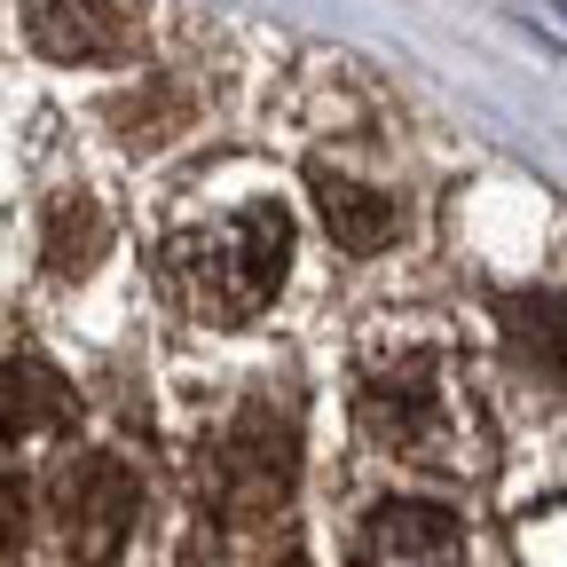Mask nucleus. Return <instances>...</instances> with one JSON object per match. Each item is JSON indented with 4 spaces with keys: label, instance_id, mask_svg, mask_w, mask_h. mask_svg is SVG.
Segmentation results:
<instances>
[{
    "label": "nucleus",
    "instance_id": "6e6552de",
    "mask_svg": "<svg viewBox=\"0 0 567 567\" xmlns=\"http://www.w3.org/2000/svg\"><path fill=\"white\" fill-rule=\"evenodd\" d=\"M434 417H442L434 410V386H425L417 371L363 386V425H371L379 442H394V450H425V442H434Z\"/></svg>",
    "mask_w": 567,
    "mask_h": 567
},
{
    "label": "nucleus",
    "instance_id": "9d476101",
    "mask_svg": "<svg viewBox=\"0 0 567 567\" xmlns=\"http://www.w3.org/2000/svg\"><path fill=\"white\" fill-rule=\"evenodd\" d=\"M111 252V221L87 205V197H63L55 213H48V268L55 276H80V268H95Z\"/></svg>",
    "mask_w": 567,
    "mask_h": 567
},
{
    "label": "nucleus",
    "instance_id": "0eeeda50",
    "mask_svg": "<svg viewBox=\"0 0 567 567\" xmlns=\"http://www.w3.org/2000/svg\"><path fill=\"white\" fill-rule=\"evenodd\" d=\"M316 182V205H323V229H331V245L339 252H386L394 245V205L379 197V189H363V182H339V174H308Z\"/></svg>",
    "mask_w": 567,
    "mask_h": 567
},
{
    "label": "nucleus",
    "instance_id": "9b49d317",
    "mask_svg": "<svg viewBox=\"0 0 567 567\" xmlns=\"http://www.w3.org/2000/svg\"><path fill=\"white\" fill-rule=\"evenodd\" d=\"M513 551H520V567H567V505L528 513L520 536H513Z\"/></svg>",
    "mask_w": 567,
    "mask_h": 567
},
{
    "label": "nucleus",
    "instance_id": "7ed1b4c3",
    "mask_svg": "<svg viewBox=\"0 0 567 567\" xmlns=\"http://www.w3.org/2000/svg\"><path fill=\"white\" fill-rule=\"evenodd\" d=\"M24 40L48 63H118L134 24L118 17V0H24Z\"/></svg>",
    "mask_w": 567,
    "mask_h": 567
},
{
    "label": "nucleus",
    "instance_id": "f03ea898",
    "mask_svg": "<svg viewBox=\"0 0 567 567\" xmlns=\"http://www.w3.org/2000/svg\"><path fill=\"white\" fill-rule=\"evenodd\" d=\"M134 505H142V488H134V473H126L118 457H71V465L48 481V513H55L71 559H87V567L126 544Z\"/></svg>",
    "mask_w": 567,
    "mask_h": 567
},
{
    "label": "nucleus",
    "instance_id": "f257e3e1",
    "mask_svg": "<svg viewBox=\"0 0 567 567\" xmlns=\"http://www.w3.org/2000/svg\"><path fill=\"white\" fill-rule=\"evenodd\" d=\"M284 268H292V213L284 205H245V213H213L166 237V276L197 323H252Z\"/></svg>",
    "mask_w": 567,
    "mask_h": 567
},
{
    "label": "nucleus",
    "instance_id": "39448f33",
    "mask_svg": "<svg viewBox=\"0 0 567 567\" xmlns=\"http://www.w3.org/2000/svg\"><path fill=\"white\" fill-rule=\"evenodd\" d=\"M354 559L363 567H457V520L442 505H379Z\"/></svg>",
    "mask_w": 567,
    "mask_h": 567
},
{
    "label": "nucleus",
    "instance_id": "20e7f679",
    "mask_svg": "<svg viewBox=\"0 0 567 567\" xmlns=\"http://www.w3.org/2000/svg\"><path fill=\"white\" fill-rule=\"evenodd\" d=\"M71 425H80V394H71V379L48 371V363H32V354H17V363L0 371V442L32 450V442L71 434Z\"/></svg>",
    "mask_w": 567,
    "mask_h": 567
},
{
    "label": "nucleus",
    "instance_id": "423d86ee",
    "mask_svg": "<svg viewBox=\"0 0 567 567\" xmlns=\"http://www.w3.org/2000/svg\"><path fill=\"white\" fill-rule=\"evenodd\" d=\"M221 481H229V505H245V513L284 505V496H292V434L260 425V417L237 425L229 450H221Z\"/></svg>",
    "mask_w": 567,
    "mask_h": 567
},
{
    "label": "nucleus",
    "instance_id": "1a4fd4ad",
    "mask_svg": "<svg viewBox=\"0 0 567 567\" xmlns=\"http://www.w3.org/2000/svg\"><path fill=\"white\" fill-rule=\"evenodd\" d=\"M505 331L551 386H567V300L559 292H513L505 300Z\"/></svg>",
    "mask_w": 567,
    "mask_h": 567
},
{
    "label": "nucleus",
    "instance_id": "f8f14e48",
    "mask_svg": "<svg viewBox=\"0 0 567 567\" xmlns=\"http://www.w3.org/2000/svg\"><path fill=\"white\" fill-rule=\"evenodd\" d=\"M24 528H32V496H24V481L0 473V559H17Z\"/></svg>",
    "mask_w": 567,
    "mask_h": 567
}]
</instances>
